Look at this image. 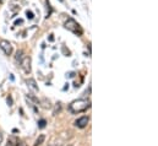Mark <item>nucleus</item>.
I'll list each match as a JSON object with an SVG mask.
<instances>
[{
	"mask_svg": "<svg viewBox=\"0 0 158 146\" xmlns=\"http://www.w3.org/2000/svg\"><path fill=\"white\" fill-rule=\"evenodd\" d=\"M89 108H91V101L87 100V98L75 100V101H73L69 105V110L73 114H79V113H82V112H86V110H89Z\"/></svg>",
	"mask_w": 158,
	"mask_h": 146,
	"instance_id": "1",
	"label": "nucleus"
},
{
	"mask_svg": "<svg viewBox=\"0 0 158 146\" xmlns=\"http://www.w3.org/2000/svg\"><path fill=\"white\" fill-rule=\"evenodd\" d=\"M65 28L69 30V31H71L73 33H75V35H77V36H81V35L83 33L81 26H80L74 19H69V20L65 22Z\"/></svg>",
	"mask_w": 158,
	"mask_h": 146,
	"instance_id": "2",
	"label": "nucleus"
},
{
	"mask_svg": "<svg viewBox=\"0 0 158 146\" xmlns=\"http://www.w3.org/2000/svg\"><path fill=\"white\" fill-rule=\"evenodd\" d=\"M20 67L26 74L31 73V70H32V59H31V57H23L20 62Z\"/></svg>",
	"mask_w": 158,
	"mask_h": 146,
	"instance_id": "3",
	"label": "nucleus"
},
{
	"mask_svg": "<svg viewBox=\"0 0 158 146\" xmlns=\"http://www.w3.org/2000/svg\"><path fill=\"white\" fill-rule=\"evenodd\" d=\"M0 49L5 53V55H11L12 54V44L9 41L1 39L0 41Z\"/></svg>",
	"mask_w": 158,
	"mask_h": 146,
	"instance_id": "4",
	"label": "nucleus"
},
{
	"mask_svg": "<svg viewBox=\"0 0 158 146\" xmlns=\"http://www.w3.org/2000/svg\"><path fill=\"white\" fill-rule=\"evenodd\" d=\"M88 122H89V118H88V117H86V115H83V117H81V118H79V119H76L74 124H75V127H76V128L83 129V128H86V127H87Z\"/></svg>",
	"mask_w": 158,
	"mask_h": 146,
	"instance_id": "5",
	"label": "nucleus"
},
{
	"mask_svg": "<svg viewBox=\"0 0 158 146\" xmlns=\"http://www.w3.org/2000/svg\"><path fill=\"white\" fill-rule=\"evenodd\" d=\"M26 84H27V86L33 91V92H38V85H37V82H36V80L35 79H28L27 81H26Z\"/></svg>",
	"mask_w": 158,
	"mask_h": 146,
	"instance_id": "6",
	"label": "nucleus"
},
{
	"mask_svg": "<svg viewBox=\"0 0 158 146\" xmlns=\"http://www.w3.org/2000/svg\"><path fill=\"white\" fill-rule=\"evenodd\" d=\"M38 103H40V105L42 106V107H43V108H45V110H48V108H50V107H52L50 102H49L47 98H43V100H42V101H40Z\"/></svg>",
	"mask_w": 158,
	"mask_h": 146,
	"instance_id": "7",
	"label": "nucleus"
},
{
	"mask_svg": "<svg viewBox=\"0 0 158 146\" xmlns=\"http://www.w3.org/2000/svg\"><path fill=\"white\" fill-rule=\"evenodd\" d=\"M17 143H19V140H17L15 136H10V138H9V140H7L6 146H16L17 145Z\"/></svg>",
	"mask_w": 158,
	"mask_h": 146,
	"instance_id": "8",
	"label": "nucleus"
},
{
	"mask_svg": "<svg viewBox=\"0 0 158 146\" xmlns=\"http://www.w3.org/2000/svg\"><path fill=\"white\" fill-rule=\"evenodd\" d=\"M44 140H45V136L42 134V135H40L38 136V139L36 140V146H40V145H42L43 143H44Z\"/></svg>",
	"mask_w": 158,
	"mask_h": 146,
	"instance_id": "9",
	"label": "nucleus"
},
{
	"mask_svg": "<svg viewBox=\"0 0 158 146\" xmlns=\"http://www.w3.org/2000/svg\"><path fill=\"white\" fill-rule=\"evenodd\" d=\"M22 58H23V50H17V52H16V57H15V59H16L17 62H21Z\"/></svg>",
	"mask_w": 158,
	"mask_h": 146,
	"instance_id": "10",
	"label": "nucleus"
},
{
	"mask_svg": "<svg viewBox=\"0 0 158 146\" xmlns=\"http://www.w3.org/2000/svg\"><path fill=\"white\" fill-rule=\"evenodd\" d=\"M60 110H61V105H60V103H56V106H55V108H54L53 114H54V115H56V114H58Z\"/></svg>",
	"mask_w": 158,
	"mask_h": 146,
	"instance_id": "11",
	"label": "nucleus"
},
{
	"mask_svg": "<svg viewBox=\"0 0 158 146\" xmlns=\"http://www.w3.org/2000/svg\"><path fill=\"white\" fill-rule=\"evenodd\" d=\"M45 124H47V122H45L44 119H40V122H38V127H40V129H43V128H45Z\"/></svg>",
	"mask_w": 158,
	"mask_h": 146,
	"instance_id": "12",
	"label": "nucleus"
},
{
	"mask_svg": "<svg viewBox=\"0 0 158 146\" xmlns=\"http://www.w3.org/2000/svg\"><path fill=\"white\" fill-rule=\"evenodd\" d=\"M26 15H27V17H28L30 20H32V19L35 17V16H33V12H32V11H27V12H26Z\"/></svg>",
	"mask_w": 158,
	"mask_h": 146,
	"instance_id": "13",
	"label": "nucleus"
},
{
	"mask_svg": "<svg viewBox=\"0 0 158 146\" xmlns=\"http://www.w3.org/2000/svg\"><path fill=\"white\" fill-rule=\"evenodd\" d=\"M6 101H7V105L11 107V106H12V98H11V96H9V97L6 98Z\"/></svg>",
	"mask_w": 158,
	"mask_h": 146,
	"instance_id": "14",
	"label": "nucleus"
},
{
	"mask_svg": "<svg viewBox=\"0 0 158 146\" xmlns=\"http://www.w3.org/2000/svg\"><path fill=\"white\" fill-rule=\"evenodd\" d=\"M22 22H23L22 20H19V21H16V22H15V25H19V24H22Z\"/></svg>",
	"mask_w": 158,
	"mask_h": 146,
	"instance_id": "15",
	"label": "nucleus"
},
{
	"mask_svg": "<svg viewBox=\"0 0 158 146\" xmlns=\"http://www.w3.org/2000/svg\"><path fill=\"white\" fill-rule=\"evenodd\" d=\"M68 76H69V77H74V76H75V73H70Z\"/></svg>",
	"mask_w": 158,
	"mask_h": 146,
	"instance_id": "16",
	"label": "nucleus"
},
{
	"mask_svg": "<svg viewBox=\"0 0 158 146\" xmlns=\"http://www.w3.org/2000/svg\"><path fill=\"white\" fill-rule=\"evenodd\" d=\"M2 139H4V138H2V134H1V133H0V144H1V143H2Z\"/></svg>",
	"mask_w": 158,
	"mask_h": 146,
	"instance_id": "17",
	"label": "nucleus"
}]
</instances>
